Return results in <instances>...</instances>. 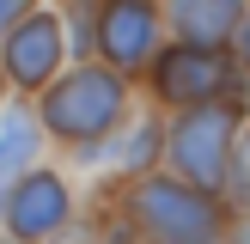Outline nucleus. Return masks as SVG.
<instances>
[{
  "instance_id": "nucleus-8",
  "label": "nucleus",
  "mask_w": 250,
  "mask_h": 244,
  "mask_svg": "<svg viewBox=\"0 0 250 244\" xmlns=\"http://www.w3.org/2000/svg\"><path fill=\"white\" fill-rule=\"evenodd\" d=\"M171 19H177V37L183 43H208L220 49L244 19V0H171Z\"/></svg>"
},
{
  "instance_id": "nucleus-14",
  "label": "nucleus",
  "mask_w": 250,
  "mask_h": 244,
  "mask_svg": "<svg viewBox=\"0 0 250 244\" xmlns=\"http://www.w3.org/2000/svg\"><path fill=\"white\" fill-rule=\"evenodd\" d=\"M238 244H250V220H244V238H238Z\"/></svg>"
},
{
  "instance_id": "nucleus-9",
  "label": "nucleus",
  "mask_w": 250,
  "mask_h": 244,
  "mask_svg": "<svg viewBox=\"0 0 250 244\" xmlns=\"http://www.w3.org/2000/svg\"><path fill=\"white\" fill-rule=\"evenodd\" d=\"M31 153H37V122H31V110H6V116H0V189L31 165Z\"/></svg>"
},
{
  "instance_id": "nucleus-13",
  "label": "nucleus",
  "mask_w": 250,
  "mask_h": 244,
  "mask_svg": "<svg viewBox=\"0 0 250 244\" xmlns=\"http://www.w3.org/2000/svg\"><path fill=\"white\" fill-rule=\"evenodd\" d=\"M244 61H250V24H244Z\"/></svg>"
},
{
  "instance_id": "nucleus-10",
  "label": "nucleus",
  "mask_w": 250,
  "mask_h": 244,
  "mask_svg": "<svg viewBox=\"0 0 250 244\" xmlns=\"http://www.w3.org/2000/svg\"><path fill=\"white\" fill-rule=\"evenodd\" d=\"M226 177H232V195H250V128H244V134H232Z\"/></svg>"
},
{
  "instance_id": "nucleus-6",
  "label": "nucleus",
  "mask_w": 250,
  "mask_h": 244,
  "mask_svg": "<svg viewBox=\"0 0 250 244\" xmlns=\"http://www.w3.org/2000/svg\"><path fill=\"white\" fill-rule=\"evenodd\" d=\"M61 24L49 19V12H31V19H12L6 24V73L31 92V85H49V73H55L61 61Z\"/></svg>"
},
{
  "instance_id": "nucleus-3",
  "label": "nucleus",
  "mask_w": 250,
  "mask_h": 244,
  "mask_svg": "<svg viewBox=\"0 0 250 244\" xmlns=\"http://www.w3.org/2000/svg\"><path fill=\"white\" fill-rule=\"evenodd\" d=\"M232 134H238V116H232V104H195L189 116H177V128H171V159H177V171L195 183V189H220L226 183V153H232Z\"/></svg>"
},
{
  "instance_id": "nucleus-1",
  "label": "nucleus",
  "mask_w": 250,
  "mask_h": 244,
  "mask_svg": "<svg viewBox=\"0 0 250 244\" xmlns=\"http://www.w3.org/2000/svg\"><path fill=\"white\" fill-rule=\"evenodd\" d=\"M122 116V80L110 67H80L43 98V122L61 141H98Z\"/></svg>"
},
{
  "instance_id": "nucleus-11",
  "label": "nucleus",
  "mask_w": 250,
  "mask_h": 244,
  "mask_svg": "<svg viewBox=\"0 0 250 244\" xmlns=\"http://www.w3.org/2000/svg\"><path fill=\"white\" fill-rule=\"evenodd\" d=\"M153 141H159V128H153V122H141V128H134V141L122 134V146H116V165H146V159H153Z\"/></svg>"
},
{
  "instance_id": "nucleus-4",
  "label": "nucleus",
  "mask_w": 250,
  "mask_h": 244,
  "mask_svg": "<svg viewBox=\"0 0 250 244\" xmlns=\"http://www.w3.org/2000/svg\"><path fill=\"white\" fill-rule=\"evenodd\" d=\"M153 92L171 104H208L220 92H238V73L220 49L208 43H177L165 55H153Z\"/></svg>"
},
{
  "instance_id": "nucleus-7",
  "label": "nucleus",
  "mask_w": 250,
  "mask_h": 244,
  "mask_svg": "<svg viewBox=\"0 0 250 244\" xmlns=\"http://www.w3.org/2000/svg\"><path fill=\"white\" fill-rule=\"evenodd\" d=\"M6 220H12L19 238H43V232H55L61 220H67V189H61V177H49V171L24 177L19 189H12V202H6Z\"/></svg>"
},
{
  "instance_id": "nucleus-2",
  "label": "nucleus",
  "mask_w": 250,
  "mask_h": 244,
  "mask_svg": "<svg viewBox=\"0 0 250 244\" xmlns=\"http://www.w3.org/2000/svg\"><path fill=\"white\" fill-rule=\"evenodd\" d=\"M134 220L153 244H220V207L208 202V189L141 183L134 189Z\"/></svg>"
},
{
  "instance_id": "nucleus-12",
  "label": "nucleus",
  "mask_w": 250,
  "mask_h": 244,
  "mask_svg": "<svg viewBox=\"0 0 250 244\" xmlns=\"http://www.w3.org/2000/svg\"><path fill=\"white\" fill-rule=\"evenodd\" d=\"M24 6H31V0H0V31H6L12 19H24Z\"/></svg>"
},
{
  "instance_id": "nucleus-5",
  "label": "nucleus",
  "mask_w": 250,
  "mask_h": 244,
  "mask_svg": "<svg viewBox=\"0 0 250 244\" xmlns=\"http://www.w3.org/2000/svg\"><path fill=\"white\" fill-rule=\"evenodd\" d=\"M98 49L110 67H146L159 49V6L153 0H104L98 6Z\"/></svg>"
}]
</instances>
